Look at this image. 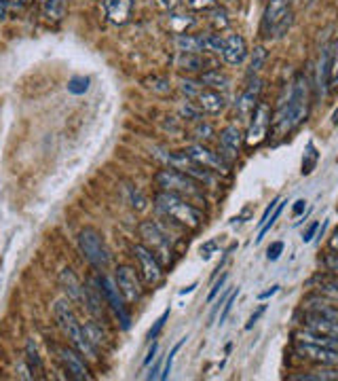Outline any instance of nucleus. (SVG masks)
Listing matches in <instances>:
<instances>
[{
	"label": "nucleus",
	"instance_id": "nucleus-1",
	"mask_svg": "<svg viewBox=\"0 0 338 381\" xmlns=\"http://www.w3.org/2000/svg\"><path fill=\"white\" fill-rule=\"evenodd\" d=\"M53 316H55V322L62 329V333L70 339V343L74 345V350L81 354V356H87L89 360H95L97 358V350L89 343V339L85 337V331H83V324L79 322L72 305L62 299L55 303L53 307Z\"/></svg>",
	"mask_w": 338,
	"mask_h": 381
},
{
	"label": "nucleus",
	"instance_id": "nucleus-2",
	"mask_svg": "<svg viewBox=\"0 0 338 381\" xmlns=\"http://www.w3.org/2000/svg\"><path fill=\"white\" fill-rule=\"evenodd\" d=\"M154 205L156 210L165 216V219H172L174 223L188 227V229H199L203 216L201 212L184 197L176 195V193H169V191H161L154 197Z\"/></svg>",
	"mask_w": 338,
	"mask_h": 381
},
{
	"label": "nucleus",
	"instance_id": "nucleus-3",
	"mask_svg": "<svg viewBox=\"0 0 338 381\" xmlns=\"http://www.w3.org/2000/svg\"><path fill=\"white\" fill-rule=\"evenodd\" d=\"M309 83L307 77L298 75L292 83L288 102L284 104V113L279 117V125L284 132H292L303 125L309 117Z\"/></svg>",
	"mask_w": 338,
	"mask_h": 381
},
{
	"label": "nucleus",
	"instance_id": "nucleus-4",
	"mask_svg": "<svg viewBox=\"0 0 338 381\" xmlns=\"http://www.w3.org/2000/svg\"><path fill=\"white\" fill-rule=\"evenodd\" d=\"M294 24V11L292 0H268L262 13V26L260 34L264 38H281L288 34V30Z\"/></svg>",
	"mask_w": 338,
	"mask_h": 381
},
{
	"label": "nucleus",
	"instance_id": "nucleus-5",
	"mask_svg": "<svg viewBox=\"0 0 338 381\" xmlns=\"http://www.w3.org/2000/svg\"><path fill=\"white\" fill-rule=\"evenodd\" d=\"M156 187H161V191H169V193H176L184 199H203V191H201V182H197L195 178L186 176L180 170H161L154 176Z\"/></svg>",
	"mask_w": 338,
	"mask_h": 381
},
{
	"label": "nucleus",
	"instance_id": "nucleus-6",
	"mask_svg": "<svg viewBox=\"0 0 338 381\" xmlns=\"http://www.w3.org/2000/svg\"><path fill=\"white\" fill-rule=\"evenodd\" d=\"M79 248L83 252V256L97 269V271H106L108 265H110V250L102 238L99 231L91 229V227H85L81 233H79Z\"/></svg>",
	"mask_w": 338,
	"mask_h": 381
},
{
	"label": "nucleus",
	"instance_id": "nucleus-7",
	"mask_svg": "<svg viewBox=\"0 0 338 381\" xmlns=\"http://www.w3.org/2000/svg\"><path fill=\"white\" fill-rule=\"evenodd\" d=\"M138 233L142 238V244L161 261V265H167L172 261V240H169L167 231H163L156 223L152 221H144L140 227H138Z\"/></svg>",
	"mask_w": 338,
	"mask_h": 381
},
{
	"label": "nucleus",
	"instance_id": "nucleus-8",
	"mask_svg": "<svg viewBox=\"0 0 338 381\" xmlns=\"http://www.w3.org/2000/svg\"><path fill=\"white\" fill-rule=\"evenodd\" d=\"M134 256L140 263V271H142V278L148 286H156L163 280V265L161 261L144 246V244H136L134 246Z\"/></svg>",
	"mask_w": 338,
	"mask_h": 381
},
{
	"label": "nucleus",
	"instance_id": "nucleus-9",
	"mask_svg": "<svg viewBox=\"0 0 338 381\" xmlns=\"http://www.w3.org/2000/svg\"><path fill=\"white\" fill-rule=\"evenodd\" d=\"M167 161H169V166H172L174 170L184 172L186 176L195 178V180H197V182H201V185H214V182H216V178L211 176V170H207V168L199 166V163H197V161H193L186 153H180V155H169V157H167Z\"/></svg>",
	"mask_w": 338,
	"mask_h": 381
},
{
	"label": "nucleus",
	"instance_id": "nucleus-10",
	"mask_svg": "<svg viewBox=\"0 0 338 381\" xmlns=\"http://www.w3.org/2000/svg\"><path fill=\"white\" fill-rule=\"evenodd\" d=\"M115 284L127 303H138L142 299V284H140V278L134 267L121 265L115 274Z\"/></svg>",
	"mask_w": 338,
	"mask_h": 381
},
{
	"label": "nucleus",
	"instance_id": "nucleus-11",
	"mask_svg": "<svg viewBox=\"0 0 338 381\" xmlns=\"http://www.w3.org/2000/svg\"><path fill=\"white\" fill-rule=\"evenodd\" d=\"M268 125H271V108H268V104L260 102L256 106L254 115L250 117V127H248V134H246L248 146H258L266 138Z\"/></svg>",
	"mask_w": 338,
	"mask_h": 381
},
{
	"label": "nucleus",
	"instance_id": "nucleus-12",
	"mask_svg": "<svg viewBox=\"0 0 338 381\" xmlns=\"http://www.w3.org/2000/svg\"><path fill=\"white\" fill-rule=\"evenodd\" d=\"M294 352L309 362H315L319 366H338V352L330 350V348H321L315 343H307V341H296Z\"/></svg>",
	"mask_w": 338,
	"mask_h": 381
},
{
	"label": "nucleus",
	"instance_id": "nucleus-13",
	"mask_svg": "<svg viewBox=\"0 0 338 381\" xmlns=\"http://www.w3.org/2000/svg\"><path fill=\"white\" fill-rule=\"evenodd\" d=\"M241 142H243V136L239 132L237 125H229L220 132V142H218V155L222 157L224 163H231L239 157V150H241Z\"/></svg>",
	"mask_w": 338,
	"mask_h": 381
},
{
	"label": "nucleus",
	"instance_id": "nucleus-14",
	"mask_svg": "<svg viewBox=\"0 0 338 381\" xmlns=\"http://www.w3.org/2000/svg\"><path fill=\"white\" fill-rule=\"evenodd\" d=\"M260 91H262V81L258 77H252V81L248 83L246 91L239 95L235 113L241 121H250V117L254 115L256 106L260 104Z\"/></svg>",
	"mask_w": 338,
	"mask_h": 381
},
{
	"label": "nucleus",
	"instance_id": "nucleus-15",
	"mask_svg": "<svg viewBox=\"0 0 338 381\" xmlns=\"http://www.w3.org/2000/svg\"><path fill=\"white\" fill-rule=\"evenodd\" d=\"M58 358L64 366V371L68 373L70 379H77V381H85V379H91V373L85 364V360L81 358V354L77 350H70V348H58Z\"/></svg>",
	"mask_w": 338,
	"mask_h": 381
},
{
	"label": "nucleus",
	"instance_id": "nucleus-16",
	"mask_svg": "<svg viewBox=\"0 0 338 381\" xmlns=\"http://www.w3.org/2000/svg\"><path fill=\"white\" fill-rule=\"evenodd\" d=\"M186 155L193 161H197L199 166H203V168H207L211 172H227V168H229V163H224L222 157L218 153L209 150L205 144H193V146H188L186 148Z\"/></svg>",
	"mask_w": 338,
	"mask_h": 381
},
{
	"label": "nucleus",
	"instance_id": "nucleus-17",
	"mask_svg": "<svg viewBox=\"0 0 338 381\" xmlns=\"http://www.w3.org/2000/svg\"><path fill=\"white\" fill-rule=\"evenodd\" d=\"M191 102H195V106L199 108L201 113H205V115H218V113L224 111V106H227V100H224V95L220 91L209 89L205 85L195 95V100H191Z\"/></svg>",
	"mask_w": 338,
	"mask_h": 381
},
{
	"label": "nucleus",
	"instance_id": "nucleus-18",
	"mask_svg": "<svg viewBox=\"0 0 338 381\" xmlns=\"http://www.w3.org/2000/svg\"><path fill=\"white\" fill-rule=\"evenodd\" d=\"M222 58L231 66H239L248 58V42L239 34H231L224 38V49H222Z\"/></svg>",
	"mask_w": 338,
	"mask_h": 381
},
{
	"label": "nucleus",
	"instance_id": "nucleus-19",
	"mask_svg": "<svg viewBox=\"0 0 338 381\" xmlns=\"http://www.w3.org/2000/svg\"><path fill=\"white\" fill-rule=\"evenodd\" d=\"M60 286H62V290L66 293V297H68V301L72 305H83L85 307V286H83V282L77 278V274L70 267L62 269Z\"/></svg>",
	"mask_w": 338,
	"mask_h": 381
},
{
	"label": "nucleus",
	"instance_id": "nucleus-20",
	"mask_svg": "<svg viewBox=\"0 0 338 381\" xmlns=\"http://www.w3.org/2000/svg\"><path fill=\"white\" fill-rule=\"evenodd\" d=\"M102 290H104V297H106V303L115 309V313L119 316V320L123 322V329H127L129 326V316H127V311H125V305H123V295H121V290L117 288V284H115V280H110V278H102Z\"/></svg>",
	"mask_w": 338,
	"mask_h": 381
},
{
	"label": "nucleus",
	"instance_id": "nucleus-21",
	"mask_svg": "<svg viewBox=\"0 0 338 381\" xmlns=\"http://www.w3.org/2000/svg\"><path fill=\"white\" fill-rule=\"evenodd\" d=\"M104 11L110 24L125 26L134 11V0H104Z\"/></svg>",
	"mask_w": 338,
	"mask_h": 381
},
{
	"label": "nucleus",
	"instance_id": "nucleus-22",
	"mask_svg": "<svg viewBox=\"0 0 338 381\" xmlns=\"http://www.w3.org/2000/svg\"><path fill=\"white\" fill-rule=\"evenodd\" d=\"M104 305H106V297L102 290V284L97 280H87L85 284V307L89 309V313L97 320H104Z\"/></svg>",
	"mask_w": 338,
	"mask_h": 381
},
{
	"label": "nucleus",
	"instance_id": "nucleus-23",
	"mask_svg": "<svg viewBox=\"0 0 338 381\" xmlns=\"http://www.w3.org/2000/svg\"><path fill=\"white\" fill-rule=\"evenodd\" d=\"M330 64H332V47L323 45L317 62V89L319 95H325L330 91Z\"/></svg>",
	"mask_w": 338,
	"mask_h": 381
},
{
	"label": "nucleus",
	"instance_id": "nucleus-24",
	"mask_svg": "<svg viewBox=\"0 0 338 381\" xmlns=\"http://www.w3.org/2000/svg\"><path fill=\"white\" fill-rule=\"evenodd\" d=\"M36 5L49 24H60L66 15V0H36Z\"/></svg>",
	"mask_w": 338,
	"mask_h": 381
},
{
	"label": "nucleus",
	"instance_id": "nucleus-25",
	"mask_svg": "<svg viewBox=\"0 0 338 381\" xmlns=\"http://www.w3.org/2000/svg\"><path fill=\"white\" fill-rule=\"evenodd\" d=\"M303 309L305 311H311V313H317V316H321V318L338 324V307L336 305H330L325 301H319L317 297H311V299L303 301Z\"/></svg>",
	"mask_w": 338,
	"mask_h": 381
},
{
	"label": "nucleus",
	"instance_id": "nucleus-26",
	"mask_svg": "<svg viewBox=\"0 0 338 381\" xmlns=\"http://www.w3.org/2000/svg\"><path fill=\"white\" fill-rule=\"evenodd\" d=\"M294 337H296V341H307V343H315V345L338 352V335H323V333H313V331L305 329V331H298Z\"/></svg>",
	"mask_w": 338,
	"mask_h": 381
},
{
	"label": "nucleus",
	"instance_id": "nucleus-27",
	"mask_svg": "<svg viewBox=\"0 0 338 381\" xmlns=\"http://www.w3.org/2000/svg\"><path fill=\"white\" fill-rule=\"evenodd\" d=\"M176 66L180 70H186V72H205V70H209V68H205L207 62H205V58L201 56V53H180L178 60H176Z\"/></svg>",
	"mask_w": 338,
	"mask_h": 381
},
{
	"label": "nucleus",
	"instance_id": "nucleus-28",
	"mask_svg": "<svg viewBox=\"0 0 338 381\" xmlns=\"http://www.w3.org/2000/svg\"><path fill=\"white\" fill-rule=\"evenodd\" d=\"M180 53H203V34H176L174 38Z\"/></svg>",
	"mask_w": 338,
	"mask_h": 381
},
{
	"label": "nucleus",
	"instance_id": "nucleus-29",
	"mask_svg": "<svg viewBox=\"0 0 338 381\" xmlns=\"http://www.w3.org/2000/svg\"><path fill=\"white\" fill-rule=\"evenodd\" d=\"M199 81H201L205 87L216 89V91L227 89V87L231 85V79H229L227 75H224V72H220L218 68H209V70L201 72V75H199Z\"/></svg>",
	"mask_w": 338,
	"mask_h": 381
},
{
	"label": "nucleus",
	"instance_id": "nucleus-30",
	"mask_svg": "<svg viewBox=\"0 0 338 381\" xmlns=\"http://www.w3.org/2000/svg\"><path fill=\"white\" fill-rule=\"evenodd\" d=\"M83 331H85V337L89 339V343L95 348V350H102L106 345V333L102 331V324H97L95 320H89L83 324Z\"/></svg>",
	"mask_w": 338,
	"mask_h": 381
},
{
	"label": "nucleus",
	"instance_id": "nucleus-31",
	"mask_svg": "<svg viewBox=\"0 0 338 381\" xmlns=\"http://www.w3.org/2000/svg\"><path fill=\"white\" fill-rule=\"evenodd\" d=\"M290 381H334L338 379V366H325L317 375H290Z\"/></svg>",
	"mask_w": 338,
	"mask_h": 381
},
{
	"label": "nucleus",
	"instance_id": "nucleus-32",
	"mask_svg": "<svg viewBox=\"0 0 338 381\" xmlns=\"http://www.w3.org/2000/svg\"><path fill=\"white\" fill-rule=\"evenodd\" d=\"M26 364L30 366V371H32V377H34V375H42V371H45V366H42V360H40V356H38V350H36V345H34V341H32V339L26 343Z\"/></svg>",
	"mask_w": 338,
	"mask_h": 381
},
{
	"label": "nucleus",
	"instance_id": "nucleus-33",
	"mask_svg": "<svg viewBox=\"0 0 338 381\" xmlns=\"http://www.w3.org/2000/svg\"><path fill=\"white\" fill-rule=\"evenodd\" d=\"M266 62V49L264 47H254L252 56H250V66H248V77H258V72L264 68Z\"/></svg>",
	"mask_w": 338,
	"mask_h": 381
},
{
	"label": "nucleus",
	"instance_id": "nucleus-34",
	"mask_svg": "<svg viewBox=\"0 0 338 381\" xmlns=\"http://www.w3.org/2000/svg\"><path fill=\"white\" fill-rule=\"evenodd\" d=\"M317 161H319V153L315 148V144L309 140L307 142V148H305V157H303V176H309L315 168H317Z\"/></svg>",
	"mask_w": 338,
	"mask_h": 381
},
{
	"label": "nucleus",
	"instance_id": "nucleus-35",
	"mask_svg": "<svg viewBox=\"0 0 338 381\" xmlns=\"http://www.w3.org/2000/svg\"><path fill=\"white\" fill-rule=\"evenodd\" d=\"M317 290H319V295H323L332 301H338V276L317 278Z\"/></svg>",
	"mask_w": 338,
	"mask_h": 381
},
{
	"label": "nucleus",
	"instance_id": "nucleus-36",
	"mask_svg": "<svg viewBox=\"0 0 338 381\" xmlns=\"http://www.w3.org/2000/svg\"><path fill=\"white\" fill-rule=\"evenodd\" d=\"M284 208H286V201H279V203H277V208H275V210L271 212V216H268L271 221H266V223L260 227V231H258V238H256V244H260V242L264 240V235L271 231V227H273V225H275V221L279 219V214L284 212Z\"/></svg>",
	"mask_w": 338,
	"mask_h": 381
},
{
	"label": "nucleus",
	"instance_id": "nucleus-37",
	"mask_svg": "<svg viewBox=\"0 0 338 381\" xmlns=\"http://www.w3.org/2000/svg\"><path fill=\"white\" fill-rule=\"evenodd\" d=\"M222 49H224V36H220V34H203V51L222 53Z\"/></svg>",
	"mask_w": 338,
	"mask_h": 381
},
{
	"label": "nucleus",
	"instance_id": "nucleus-38",
	"mask_svg": "<svg viewBox=\"0 0 338 381\" xmlns=\"http://www.w3.org/2000/svg\"><path fill=\"white\" fill-rule=\"evenodd\" d=\"M330 89H338V40L332 47V64H330Z\"/></svg>",
	"mask_w": 338,
	"mask_h": 381
},
{
	"label": "nucleus",
	"instance_id": "nucleus-39",
	"mask_svg": "<svg viewBox=\"0 0 338 381\" xmlns=\"http://www.w3.org/2000/svg\"><path fill=\"white\" fill-rule=\"evenodd\" d=\"M203 83L201 81H193V79H182L180 81V91L188 98V100H195V95L201 91Z\"/></svg>",
	"mask_w": 338,
	"mask_h": 381
},
{
	"label": "nucleus",
	"instance_id": "nucleus-40",
	"mask_svg": "<svg viewBox=\"0 0 338 381\" xmlns=\"http://www.w3.org/2000/svg\"><path fill=\"white\" fill-rule=\"evenodd\" d=\"M237 297H239V288L231 290L229 299L224 301V305H222V311H220V316H218V322H220V326H222L224 322H227V318H229V313H231V309H233V305H235Z\"/></svg>",
	"mask_w": 338,
	"mask_h": 381
},
{
	"label": "nucleus",
	"instance_id": "nucleus-41",
	"mask_svg": "<svg viewBox=\"0 0 338 381\" xmlns=\"http://www.w3.org/2000/svg\"><path fill=\"white\" fill-rule=\"evenodd\" d=\"M211 26L216 28V30H227L229 28V20H227V11L224 9H220V7H216V9H211Z\"/></svg>",
	"mask_w": 338,
	"mask_h": 381
},
{
	"label": "nucleus",
	"instance_id": "nucleus-42",
	"mask_svg": "<svg viewBox=\"0 0 338 381\" xmlns=\"http://www.w3.org/2000/svg\"><path fill=\"white\" fill-rule=\"evenodd\" d=\"M144 83H146V87H148L150 91H154V93H169V91H172V87H169V83H167L165 79H159V77L146 79Z\"/></svg>",
	"mask_w": 338,
	"mask_h": 381
},
{
	"label": "nucleus",
	"instance_id": "nucleus-43",
	"mask_svg": "<svg viewBox=\"0 0 338 381\" xmlns=\"http://www.w3.org/2000/svg\"><path fill=\"white\" fill-rule=\"evenodd\" d=\"M184 341H186V337L184 339H180V343H176L174 345V350L169 352V356H167V360H165V368H163V373H161V379H167L169 377V373H172V364H174V356L180 352V348L184 345Z\"/></svg>",
	"mask_w": 338,
	"mask_h": 381
},
{
	"label": "nucleus",
	"instance_id": "nucleus-44",
	"mask_svg": "<svg viewBox=\"0 0 338 381\" xmlns=\"http://www.w3.org/2000/svg\"><path fill=\"white\" fill-rule=\"evenodd\" d=\"M323 267L328 269V274L338 276V250H334V252L323 256Z\"/></svg>",
	"mask_w": 338,
	"mask_h": 381
},
{
	"label": "nucleus",
	"instance_id": "nucleus-45",
	"mask_svg": "<svg viewBox=\"0 0 338 381\" xmlns=\"http://www.w3.org/2000/svg\"><path fill=\"white\" fill-rule=\"evenodd\" d=\"M195 134H197V138H199V140H209V138L214 136V130H211V125H209V123H197Z\"/></svg>",
	"mask_w": 338,
	"mask_h": 381
},
{
	"label": "nucleus",
	"instance_id": "nucleus-46",
	"mask_svg": "<svg viewBox=\"0 0 338 381\" xmlns=\"http://www.w3.org/2000/svg\"><path fill=\"white\" fill-rule=\"evenodd\" d=\"M191 9H197V11H207V9H216V0H191Z\"/></svg>",
	"mask_w": 338,
	"mask_h": 381
},
{
	"label": "nucleus",
	"instance_id": "nucleus-47",
	"mask_svg": "<svg viewBox=\"0 0 338 381\" xmlns=\"http://www.w3.org/2000/svg\"><path fill=\"white\" fill-rule=\"evenodd\" d=\"M281 252H284V242H273L266 250V258L268 261H277L281 256Z\"/></svg>",
	"mask_w": 338,
	"mask_h": 381
},
{
	"label": "nucleus",
	"instance_id": "nucleus-48",
	"mask_svg": "<svg viewBox=\"0 0 338 381\" xmlns=\"http://www.w3.org/2000/svg\"><path fill=\"white\" fill-rule=\"evenodd\" d=\"M227 280H229V274H222V276H220V280H218V282L214 284V288L209 290V297H207V301H209V303H211V301L216 299V295H218V293L222 290V286L227 284Z\"/></svg>",
	"mask_w": 338,
	"mask_h": 381
},
{
	"label": "nucleus",
	"instance_id": "nucleus-49",
	"mask_svg": "<svg viewBox=\"0 0 338 381\" xmlns=\"http://www.w3.org/2000/svg\"><path fill=\"white\" fill-rule=\"evenodd\" d=\"M169 318V309H165V313L156 320V324H154V329L148 333V339H156V335L161 333V329H163V326H165V320Z\"/></svg>",
	"mask_w": 338,
	"mask_h": 381
},
{
	"label": "nucleus",
	"instance_id": "nucleus-50",
	"mask_svg": "<svg viewBox=\"0 0 338 381\" xmlns=\"http://www.w3.org/2000/svg\"><path fill=\"white\" fill-rule=\"evenodd\" d=\"M129 191H131V201H134L131 205H134L136 210H144V208H146V199H144V195H142L138 189H129Z\"/></svg>",
	"mask_w": 338,
	"mask_h": 381
},
{
	"label": "nucleus",
	"instance_id": "nucleus-51",
	"mask_svg": "<svg viewBox=\"0 0 338 381\" xmlns=\"http://www.w3.org/2000/svg\"><path fill=\"white\" fill-rule=\"evenodd\" d=\"M264 311H266V305H260V307H258V309H256V311L252 313L250 322L246 324V331H252V329H254V324H256V322H258V320L262 318V313H264Z\"/></svg>",
	"mask_w": 338,
	"mask_h": 381
},
{
	"label": "nucleus",
	"instance_id": "nucleus-52",
	"mask_svg": "<svg viewBox=\"0 0 338 381\" xmlns=\"http://www.w3.org/2000/svg\"><path fill=\"white\" fill-rule=\"evenodd\" d=\"M317 229H319V223H311V225L307 227V231L303 233V242H311Z\"/></svg>",
	"mask_w": 338,
	"mask_h": 381
},
{
	"label": "nucleus",
	"instance_id": "nucleus-53",
	"mask_svg": "<svg viewBox=\"0 0 338 381\" xmlns=\"http://www.w3.org/2000/svg\"><path fill=\"white\" fill-rule=\"evenodd\" d=\"M178 3H180V0H156V5H159L161 9H167V11L176 9V7H178Z\"/></svg>",
	"mask_w": 338,
	"mask_h": 381
},
{
	"label": "nucleus",
	"instance_id": "nucleus-54",
	"mask_svg": "<svg viewBox=\"0 0 338 381\" xmlns=\"http://www.w3.org/2000/svg\"><path fill=\"white\" fill-rule=\"evenodd\" d=\"M224 299H227V295H224V297H220V299L216 301V305H214V309H211V313H209V324H214V320H216V316H218L220 307L224 305Z\"/></svg>",
	"mask_w": 338,
	"mask_h": 381
},
{
	"label": "nucleus",
	"instance_id": "nucleus-55",
	"mask_svg": "<svg viewBox=\"0 0 338 381\" xmlns=\"http://www.w3.org/2000/svg\"><path fill=\"white\" fill-rule=\"evenodd\" d=\"M214 250H216V244H214V242H207V244L201 248V256H203V258H209Z\"/></svg>",
	"mask_w": 338,
	"mask_h": 381
},
{
	"label": "nucleus",
	"instance_id": "nucleus-56",
	"mask_svg": "<svg viewBox=\"0 0 338 381\" xmlns=\"http://www.w3.org/2000/svg\"><path fill=\"white\" fill-rule=\"evenodd\" d=\"M11 7V0H0V20H5Z\"/></svg>",
	"mask_w": 338,
	"mask_h": 381
},
{
	"label": "nucleus",
	"instance_id": "nucleus-57",
	"mask_svg": "<svg viewBox=\"0 0 338 381\" xmlns=\"http://www.w3.org/2000/svg\"><path fill=\"white\" fill-rule=\"evenodd\" d=\"M277 293H279V286H271V290L260 293V295H258V299H260V301H264V299H268V297H273V295H277Z\"/></svg>",
	"mask_w": 338,
	"mask_h": 381
},
{
	"label": "nucleus",
	"instance_id": "nucleus-58",
	"mask_svg": "<svg viewBox=\"0 0 338 381\" xmlns=\"http://www.w3.org/2000/svg\"><path fill=\"white\" fill-rule=\"evenodd\" d=\"M305 203H307L305 199H298V201L294 203V214H296V216H298V214H300V212L305 210Z\"/></svg>",
	"mask_w": 338,
	"mask_h": 381
},
{
	"label": "nucleus",
	"instance_id": "nucleus-59",
	"mask_svg": "<svg viewBox=\"0 0 338 381\" xmlns=\"http://www.w3.org/2000/svg\"><path fill=\"white\" fill-rule=\"evenodd\" d=\"M330 248H332V250H338V229H336L334 235L330 238Z\"/></svg>",
	"mask_w": 338,
	"mask_h": 381
},
{
	"label": "nucleus",
	"instance_id": "nucleus-60",
	"mask_svg": "<svg viewBox=\"0 0 338 381\" xmlns=\"http://www.w3.org/2000/svg\"><path fill=\"white\" fill-rule=\"evenodd\" d=\"M159 368H161V358H159V360H156V364L152 366V371H150L148 379H154V377H156V373H159Z\"/></svg>",
	"mask_w": 338,
	"mask_h": 381
},
{
	"label": "nucleus",
	"instance_id": "nucleus-61",
	"mask_svg": "<svg viewBox=\"0 0 338 381\" xmlns=\"http://www.w3.org/2000/svg\"><path fill=\"white\" fill-rule=\"evenodd\" d=\"M30 3V0H11V5L13 7H26Z\"/></svg>",
	"mask_w": 338,
	"mask_h": 381
},
{
	"label": "nucleus",
	"instance_id": "nucleus-62",
	"mask_svg": "<svg viewBox=\"0 0 338 381\" xmlns=\"http://www.w3.org/2000/svg\"><path fill=\"white\" fill-rule=\"evenodd\" d=\"M195 288H197V282H195V284H191L188 288H182V290H180V295H186V293H193Z\"/></svg>",
	"mask_w": 338,
	"mask_h": 381
},
{
	"label": "nucleus",
	"instance_id": "nucleus-63",
	"mask_svg": "<svg viewBox=\"0 0 338 381\" xmlns=\"http://www.w3.org/2000/svg\"><path fill=\"white\" fill-rule=\"evenodd\" d=\"M332 123L338 125V106H336V111H334V115H332Z\"/></svg>",
	"mask_w": 338,
	"mask_h": 381
}]
</instances>
